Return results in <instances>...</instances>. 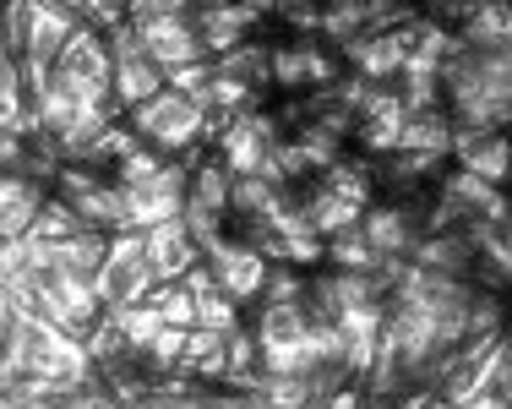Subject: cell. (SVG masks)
Masks as SVG:
<instances>
[{"instance_id": "30", "label": "cell", "mask_w": 512, "mask_h": 409, "mask_svg": "<svg viewBox=\"0 0 512 409\" xmlns=\"http://www.w3.org/2000/svg\"><path fill=\"white\" fill-rule=\"evenodd\" d=\"M273 82H284V88H300V82H311L306 44H295V50H273Z\"/></svg>"}, {"instance_id": "36", "label": "cell", "mask_w": 512, "mask_h": 409, "mask_svg": "<svg viewBox=\"0 0 512 409\" xmlns=\"http://www.w3.org/2000/svg\"><path fill=\"white\" fill-rule=\"evenodd\" d=\"M327 409H365V393L360 388H338L333 399H327Z\"/></svg>"}, {"instance_id": "5", "label": "cell", "mask_w": 512, "mask_h": 409, "mask_svg": "<svg viewBox=\"0 0 512 409\" xmlns=\"http://www.w3.org/2000/svg\"><path fill=\"white\" fill-rule=\"evenodd\" d=\"M453 153H458L463 170L480 175V180H491V186L512 175V142L507 137H480V131L453 126Z\"/></svg>"}, {"instance_id": "3", "label": "cell", "mask_w": 512, "mask_h": 409, "mask_svg": "<svg viewBox=\"0 0 512 409\" xmlns=\"http://www.w3.org/2000/svg\"><path fill=\"white\" fill-rule=\"evenodd\" d=\"M382 328H387V306H382V300H371V306H355V311H344V317H338L349 371L371 377V366H376V344H382Z\"/></svg>"}, {"instance_id": "19", "label": "cell", "mask_w": 512, "mask_h": 409, "mask_svg": "<svg viewBox=\"0 0 512 409\" xmlns=\"http://www.w3.org/2000/svg\"><path fill=\"white\" fill-rule=\"evenodd\" d=\"M327 262H333L338 273H376V251L365 246V235L360 230H349V235H338V240H327Z\"/></svg>"}, {"instance_id": "6", "label": "cell", "mask_w": 512, "mask_h": 409, "mask_svg": "<svg viewBox=\"0 0 512 409\" xmlns=\"http://www.w3.org/2000/svg\"><path fill=\"white\" fill-rule=\"evenodd\" d=\"M44 284H50V295H55L88 333L104 322V300L93 295V279H82V273H71V268H50V273H44Z\"/></svg>"}, {"instance_id": "22", "label": "cell", "mask_w": 512, "mask_h": 409, "mask_svg": "<svg viewBox=\"0 0 512 409\" xmlns=\"http://www.w3.org/2000/svg\"><path fill=\"white\" fill-rule=\"evenodd\" d=\"M88 224L77 219V213L66 208V202H44V213H39V224H33V240H50V246H60V240H71V235H82Z\"/></svg>"}, {"instance_id": "13", "label": "cell", "mask_w": 512, "mask_h": 409, "mask_svg": "<svg viewBox=\"0 0 512 409\" xmlns=\"http://www.w3.org/2000/svg\"><path fill=\"white\" fill-rule=\"evenodd\" d=\"M409 262L414 268H425V273H442V279H458L463 268H469V240H453V235H431V240H420V246L409 251Z\"/></svg>"}, {"instance_id": "7", "label": "cell", "mask_w": 512, "mask_h": 409, "mask_svg": "<svg viewBox=\"0 0 512 409\" xmlns=\"http://www.w3.org/2000/svg\"><path fill=\"white\" fill-rule=\"evenodd\" d=\"M360 235L376 257H409V251L420 246V240L409 235V213H398V208H365Z\"/></svg>"}, {"instance_id": "37", "label": "cell", "mask_w": 512, "mask_h": 409, "mask_svg": "<svg viewBox=\"0 0 512 409\" xmlns=\"http://www.w3.org/2000/svg\"><path fill=\"white\" fill-rule=\"evenodd\" d=\"M453 409H507V399H502V393H474V399H463Z\"/></svg>"}, {"instance_id": "38", "label": "cell", "mask_w": 512, "mask_h": 409, "mask_svg": "<svg viewBox=\"0 0 512 409\" xmlns=\"http://www.w3.org/2000/svg\"><path fill=\"white\" fill-rule=\"evenodd\" d=\"M365 409H393V404H387V399H376V404H365Z\"/></svg>"}, {"instance_id": "35", "label": "cell", "mask_w": 512, "mask_h": 409, "mask_svg": "<svg viewBox=\"0 0 512 409\" xmlns=\"http://www.w3.org/2000/svg\"><path fill=\"white\" fill-rule=\"evenodd\" d=\"M316 126H327V131H333V137H338V142H344V131H349V126H355V120H349V110H327L322 120H316Z\"/></svg>"}, {"instance_id": "14", "label": "cell", "mask_w": 512, "mask_h": 409, "mask_svg": "<svg viewBox=\"0 0 512 409\" xmlns=\"http://www.w3.org/2000/svg\"><path fill=\"white\" fill-rule=\"evenodd\" d=\"M109 322H120V333H126L131 355H148L153 344H158V333L169 328L158 306H115V311H109Z\"/></svg>"}, {"instance_id": "9", "label": "cell", "mask_w": 512, "mask_h": 409, "mask_svg": "<svg viewBox=\"0 0 512 409\" xmlns=\"http://www.w3.org/2000/svg\"><path fill=\"white\" fill-rule=\"evenodd\" d=\"M218 148H224V170L235 175V180H246V175H256L262 170V159H267V142L256 137V110H246L235 120V126L224 131V142H218Z\"/></svg>"}, {"instance_id": "24", "label": "cell", "mask_w": 512, "mask_h": 409, "mask_svg": "<svg viewBox=\"0 0 512 409\" xmlns=\"http://www.w3.org/2000/svg\"><path fill=\"white\" fill-rule=\"evenodd\" d=\"M322 191H338V197L344 202H371V175L360 170V164H333V170H327V180H322Z\"/></svg>"}, {"instance_id": "21", "label": "cell", "mask_w": 512, "mask_h": 409, "mask_svg": "<svg viewBox=\"0 0 512 409\" xmlns=\"http://www.w3.org/2000/svg\"><path fill=\"white\" fill-rule=\"evenodd\" d=\"M148 306L164 311V322H169V328H197V295H191L180 279H175V284H158Z\"/></svg>"}, {"instance_id": "12", "label": "cell", "mask_w": 512, "mask_h": 409, "mask_svg": "<svg viewBox=\"0 0 512 409\" xmlns=\"http://www.w3.org/2000/svg\"><path fill=\"white\" fill-rule=\"evenodd\" d=\"M104 262H109V235L104 230H82V235H71L55 246V268H71V273H82V279H99Z\"/></svg>"}, {"instance_id": "27", "label": "cell", "mask_w": 512, "mask_h": 409, "mask_svg": "<svg viewBox=\"0 0 512 409\" xmlns=\"http://www.w3.org/2000/svg\"><path fill=\"white\" fill-rule=\"evenodd\" d=\"M262 306H306V284L284 268H267V290H262Z\"/></svg>"}, {"instance_id": "29", "label": "cell", "mask_w": 512, "mask_h": 409, "mask_svg": "<svg viewBox=\"0 0 512 409\" xmlns=\"http://www.w3.org/2000/svg\"><path fill=\"white\" fill-rule=\"evenodd\" d=\"M158 170H164V159H158L153 148H137L131 159H120V164H115V180H120V186H148Z\"/></svg>"}, {"instance_id": "10", "label": "cell", "mask_w": 512, "mask_h": 409, "mask_svg": "<svg viewBox=\"0 0 512 409\" xmlns=\"http://www.w3.org/2000/svg\"><path fill=\"white\" fill-rule=\"evenodd\" d=\"M218 290L235 300V306H240V300H256V295L267 290V262L256 257L251 246H240L235 257H229L224 268H218Z\"/></svg>"}, {"instance_id": "2", "label": "cell", "mask_w": 512, "mask_h": 409, "mask_svg": "<svg viewBox=\"0 0 512 409\" xmlns=\"http://www.w3.org/2000/svg\"><path fill=\"white\" fill-rule=\"evenodd\" d=\"M137 33H142V44H148V55H153V66L164 71H180V66H197L202 60V33L191 28L186 17H164V22H137Z\"/></svg>"}, {"instance_id": "4", "label": "cell", "mask_w": 512, "mask_h": 409, "mask_svg": "<svg viewBox=\"0 0 512 409\" xmlns=\"http://www.w3.org/2000/svg\"><path fill=\"white\" fill-rule=\"evenodd\" d=\"M197 257H202V246L191 240L186 219H175V224H158V230H148V262H153L158 273H164V284L186 279V273L197 268Z\"/></svg>"}, {"instance_id": "1", "label": "cell", "mask_w": 512, "mask_h": 409, "mask_svg": "<svg viewBox=\"0 0 512 409\" xmlns=\"http://www.w3.org/2000/svg\"><path fill=\"white\" fill-rule=\"evenodd\" d=\"M202 126H207V110L197 99H186V93H158V99H148V104H137L131 110V131L137 137H153L158 148H197V137H202Z\"/></svg>"}, {"instance_id": "32", "label": "cell", "mask_w": 512, "mask_h": 409, "mask_svg": "<svg viewBox=\"0 0 512 409\" xmlns=\"http://www.w3.org/2000/svg\"><path fill=\"white\" fill-rule=\"evenodd\" d=\"M256 366V339L246 328H235L229 333V371H251Z\"/></svg>"}, {"instance_id": "26", "label": "cell", "mask_w": 512, "mask_h": 409, "mask_svg": "<svg viewBox=\"0 0 512 409\" xmlns=\"http://www.w3.org/2000/svg\"><path fill=\"white\" fill-rule=\"evenodd\" d=\"M55 88H66L77 104H115V88H109V82H93V77L66 71V66H55Z\"/></svg>"}, {"instance_id": "15", "label": "cell", "mask_w": 512, "mask_h": 409, "mask_svg": "<svg viewBox=\"0 0 512 409\" xmlns=\"http://www.w3.org/2000/svg\"><path fill=\"white\" fill-rule=\"evenodd\" d=\"M311 333V311L306 306H262V328H256V344H300Z\"/></svg>"}, {"instance_id": "33", "label": "cell", "mask_w": 512, "mask_h": 409, "mask_svg": "<svg viewBox=\"0 0 512 409\" xmlns=\"http://www.w3.org/2000/svg\"><path fill=\"white\" fill-rule=\"evenodd\" d=\"M306 60H311V82H322V88H327V82L338 77L333 55H327V50H316V44H306Z\"/></svg>"}, {"instance_id": "39", "label": "cell", "mask_w": 512, "mask_h": 409, "mask_svg": "<svg viewBox=\"0 0 512 409\" xmlns=\"http://www.w3.org/2000/svg\"><path fill=\"white\" fill-rule=\"evenodd\" d=\"M306 409H327V399H311V404H306Z\"/></svg>"}, {"instance_id": "28", "label": "cell", "mask_w": 512, "mask_h": 409, "mask_svg": "<svg viewBox=\"0 0 512 409\" xmlns=\"http://www.w3.org/2000/svg\"><path fill=\"white\" fill-rule=\"evenodd\" d=\"M186 344H191V328H164L158 333V344L148 350V360H153V371H180V360H186Z\"/></svg>"}, {"instance_id": "18", "label": "cell", "mask_w": 512, "mask_h": 409, "mask_svg": "<svg viewBox=\"0 0 512 409\" xmlns=\"http://www.w3.org/2000/svg\"><path fill=\"white\" fill-rule=\"evenodd\" d=\"M322 33L333 44H355L365 39V0H338V6H322Z\"/></svg>"}, {"instance_id": "8", "label": "cell", "mask_w": 512, "mask_h": 409, "mask_svg": "<svg viewBox=\"0 0 512 409\" xmlns=\"http://www.w3.org/2000/svg\"><path fill=\"white\" fill-rule=\"evenodd\" d=\"M0 208H6V240L28 235L33 224H39V213H44V191H39V180H28V175H6V180H0Z\"/></svg>"}, {"instance_id": "17", "label": "cell", "mask_w": 512, "mask_h": 409, "mask_svg": "<svg viewBox=\"0 0 512 409\" xmlns=\"http://www.w3.org/2000/svg\"><path fill=\"white\" fill-rule=\"evenodd\" d=\"M262 366H267V377H306L311 382L316 371H322V360H316L311 339H300V344H267Z\"/></svg>"}, {"instance_id": "23", "label": "cell", "mask_w": 512, "mask_h": 409, "mask_svg": "<svg viewBox=\"0 0 512 409\" xmlns=\"http://www.w3.org/2000/svg\"><path fill=\"white\" fill-rule=\"evenodd\" d=\"M295 142H300V153H306V164H316V170H333V164H344V142H338L327 126H306Z\"/></svg>"}, {"instance_id": "34", "label": "cell", "mask_w": 512, "mask_h": 409, "mask_svg": "<svg viewBox=\"0 0 512 409\" xmlns=\"http://www.w3.org/2000/svg\"><path fill=\"white\" fill-rule=\"evenodd\" d=\"M180 284H186V290L202 300V295H213V290H218V273H213V268H191V273H186V279H180Z\"/></svg>"}, {"instance_id": "11", "label": "cell", "mask_w": 512, "mask_h": 409, "mask_svg": "<svg viewBox=\"0 0 512 409\" xmlns=\"http://www.w3.org/2000/svg\"><path fill=\"white\" fill-rule=\"evenodd\" d=\"M306 213H311V224H316L322 240H338V235H349V230L365 224V208L360 202H344L338 191H316V197L306 202Z\"/></svg>"}, {"instance_id": "16", "label": "cell", "mask_w": 512, "mask_h": 409, "mask_svg": "<svg viewBox=\"0 0 512 409\" xmlns=\"http://www.w3.org/2000/svg\"><path fill=\"white\" fill-rule=\"evenodd\" d=\"M191 202L224 219V213L235 208V175H229L224 164H202V170L191 175Z\"/></svg>"}, {"instance_id": "25", "label": "cell", "mask_w": 512, "mask_h": 409, "mask_svg": "<svg viewBox=\"0 0 512 409\" xmlns=\"http://www.w3.org/2000/svg\"><path fill=\"white\" fill-rule=\"evenodd\" d=\"M197 328H213V333H235V328H240V306H235V300H229L224 290L202 295V300H197Z\"/></svg>"}, {"instance_id": "40", "label": "cell", "mask_w": 512, "mask_h": 409, "mask_svg": "<svg viewBox=\"0 0 512 409\" xmlns=\"http://www.w3.org/2000/svg\"><path fill=\"white\" fill-rule=\"evenodd\" d=\"M507 224H512V197H507Z\"/></svg>"}, {"instance_id": "31", "label": "cell", "mask_w": 512, "mask_h": 409, "mask_svg": "<svg viewBox=\"0 0 512 409\" xmlns=\"http://www.w3.org/2000/svg\"><path fill=\"white\" fill-rule=\"evenodd\" d=\"M284 11V22H295L300 33H322V6H311V0H289V6H278Z\"/></svg>"}, {"instance_id": "20", "label": "cell", "mask_w": 512, "mask_h": 409, "mask_svg": "<svg viewBox=\"0 0 512 409\" xmlns=\"http://www.w3.org/2000/svg\"><path fill=\"white\" fill-rule=\"evenodd\" d=\"M137 148H142V142L131 137L126 126H115V131H104V137L93 142V148H82L71 164H82V170H99V164H120V159H131Z\"/></svg>"}]
</instances>
